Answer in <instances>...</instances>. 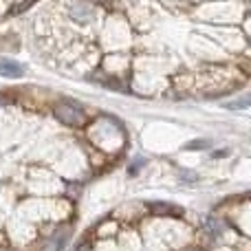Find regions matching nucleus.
<instances>
[{
	"mask_svg": "<svg viewBox=\"0 0 251 251\" xmlns=\"http://www.w3.org/2000/svg\"><path fill=\"white\" fill-rule=\"evenodd\" d=\"M55 115L62 124L69 126H82L84 124V113L75 104H60L55 106Z\"/></svg>",
	"mask_w": 251,
	"mask_h": 251,
	"instance_id": "nucleus-1",
	"label": "nucleus"
},
{
	"mask_svg": "<svg viewBox=\"0 0 251 251\" xmlns=\"http://www.w3.org/2000/svg\"><path fill=\"white\" fill-rule=\"evenodd\" d=\"M64 240H66V234H62L60 238H53L51 243L47 245V251H60V249H62V245H64Z\"/></svg>",
	"mask_w": 251,
	"mask_h": 251,
	"instance_id": "nucleus-4",
	"label": "nucleus"
},
{
	"mask_svg": "<svg viewBox=\"0 0 251 251\" xmlns=\"http://www.w3.org/2000/svg\"><path fill=\"white\" fill-rule=\"evenodd\" d=\"M143 163H146V159H139V156H137V161H134V163L130 165V174H134V172H137V170L141 168Z\"/></svg>",
	"mask_w": 251,
	"mask_h": 251,
	"instance_id": "nucleus-6",
	"label": "nucleus"
},
{
	"mask_svg": "<svg viewBox=\"0 0 251 251\" xmlns=\"http://www.w3.org/2000/svg\"><path fill=\"white\" fill-rule=\"evenodd\" d=\"M22 73H25V69H22L18 62L9 60V57H0V75H4V77H22Z\"/></svg>",
	"mask_w": 251,
	"mask_h": 251,
	"instance_id": "nucleus-2",
	"label": "nucleus"
},
{
	"mask_svg": "<svg viewBox=\"0 0 251 251\" xmlns=\"http://www.w3.org/2000/svg\"><path fill=\"white\" fill-rule=\"evenodd\" d=\"M190 148H207V143H205V141L203 143H192Z\"/></svg>",
	"mask_w": 251,
	"mask_h": 251,
	"instance_id": "nucleus-7",
	"label": "nucleus"
},
{
	"mask_svg": "<svg viewBox=\"0 0 251 251\" xmlns=\"http://www.w3.org/2000/svg\"><path fill=\"white\" fill-rule=\"evenodd\" d=\"M71 13H73V18H77L79 22H86L88 18H93V9L88 7V4H75V7L71 9Z\"/></svg>",
	"mask_w": 251,
	"mask_h": 251,
	"instance_id": "nucleus-3",
	"label": "nucleus"
},
{
	"mask_svg": "<svg viewBox=\"0 0 251 251\" xmlns=\"http://www.w3.org/2000/svg\"><path fill=\"white\" fill-rule=\"evenodd\" d=\"M207 227H209V234H221V223L207 221Z\"/></svg>",
	"mask_w": 251,
	"mask_h": 251,
	"instance_id": "nucleus-5",
	"label": "nucleus"
}]
</instances>
